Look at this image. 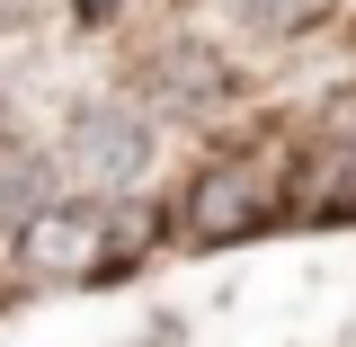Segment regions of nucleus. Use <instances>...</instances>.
<instances>
[{
	"label": "nucleus",
	"instance_id": "3",
	"mask_svg": "<svg viewBox=\"0 0 356 347\" xmlns=\"http://www.w3.org/2000/svg\"><path fill=\"white\" fill-rule=\"evenodd\" d=\"M54 205V161L27 152V143H9L0 152V223H36Z\"/></svg>",
	"mask_w": 356,
	"mask_h": 347
},
{
	"label": "nucleus",
	"instance_id": "4",
	"mask_svg": "<svg viewBox=\"0 0 356 347\" xmlns=\"http://www.w3.org/2000/svg\"><path fill=\"white\" fill-rule=\"evenodd\" d=\"M27 259H44V267L98 259V214H63V205H44V214L27 223Z\"/></svg>",
	"mask_w": 356,
	"mask_h": 347
},
{
	"label": "nucleus",
	"instance_id": "5",
	"mask_svg": "<svg viewBox=\"0 0 356 347\" xmlns=\"http://www.w3.org/2000/svg\"><path fill=\"white\" fill-rule=\"evenodd\" d=\"M312 9H321V0H232V18H250V27H294Z\"/></svg>",
	"mask_w": 356,
	"mask_h": 347
},
{
	"label": "nucleus",
	"instance_id": "2",
	"mask_svg": "<svg viewBox=\"0 0 356 347\" xmlns=\"http://www.w3.org/2000/svg\"><path fill=\"white\" fill-rule=\"evenodd\" d=\"M259 223V178L250 170H205L196 196H187V232L196 241H241Z\"/></svg>",
	"mask_w": 356,
	"mask_h": 347
},
{
	"label": "nucleus",
	"instance_id": "1",
	"mask_svg": "<svg viewBox=\"0 0 356 347\" xmlns=\"http://www.w3.org/2000/svg\"><path fill=\"white\" fill-rule=\"evenodd\" d=\"M63 161L81 187H134L143 161H152V125L125 116V107H81L72 116V143H63Z\"/></svg>",
	"mask_w": 356,
	"mask_h": 347
}]
</instances>
